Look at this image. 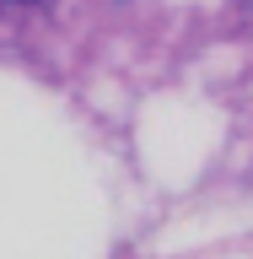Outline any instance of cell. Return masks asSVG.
I'll list each match as a JSON object with an SVG mask.
<instances>
[{
  "mask_svg": "<svg viewBox=\"0 0 253 259\" xmlns=\"http://www.w3.org/2000/svg\"><path fill=\"white\" fill-rule=\"evenodd\" d=\"M16 6H27V0H16Z\"/></svg>",
  "mask_w": 253,
  "mask_h": 259,
  "instance_id": "6da1fadb",
  "label": "cell"
}]
</instances>
